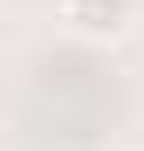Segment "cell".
Listing matches in <instances>:
<instances>
[{
	"instance_id": "cell-1",
	"label": "cell",
	"mask_w": 144,
	"mask_h": 151,
	"mask_svg": "<svg viewBox=\"0 0 144 151\" xmlns=\"http://www.w3.org/2000/svg\"><path fill=\"white\" fill-rule=\"evenodd\" d=\"M55 21L82 41H124L137 21V0H55Z\"/></svg>"
}]
</instances>
